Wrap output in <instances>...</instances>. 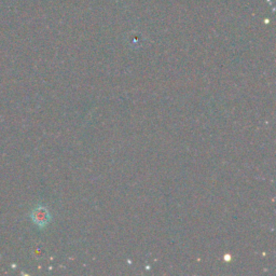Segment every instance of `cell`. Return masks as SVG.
Wrapping results in <instances>:
<instances>
[{"instance_id": "6da1fadb", "label": "cell", "mask_w": 276, "mask_h": 276, "mask_svg": "<svg viewBox=\"0 0 276 276\" xmlns=\"http://www.w3.org/2000/svg\"><path fill=\"white\" fill-rule=\"evenodd\" d=\"M32 220L37 226H46L50 220V215L46 208L42 207H38V208L32 212Z\"/></svg>"}]
</instances>
